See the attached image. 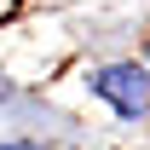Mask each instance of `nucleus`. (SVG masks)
<instances>
[{"label":"nucleus","instance_id":"2","mask_svg":"<svg viewBox=\"0 0 150 150\" xmlns=\"http://www.w3.org/2000/svg\"><path fill=\"white\" fill-rule=\"evenodd\" d=\"M0 150H35V144H0Z\"/></svg>","mask_w":150,"mask_h":150},{"label":"nucleus","instance_id":"1","mask_svg":"<svg viewBox=\"0 0 150 150\" xmlns=\"http://www.w3.org/2000/svg\"><path fill=\"white\" fill-rule=\"evenodd\" d=\"M93 93L104 98V104H115L121 121H139V115L150 110V75L139 69V64H104V69L93 75Z\"/></svg>","mask_w":150,"mask_h":150}]
</instances>
